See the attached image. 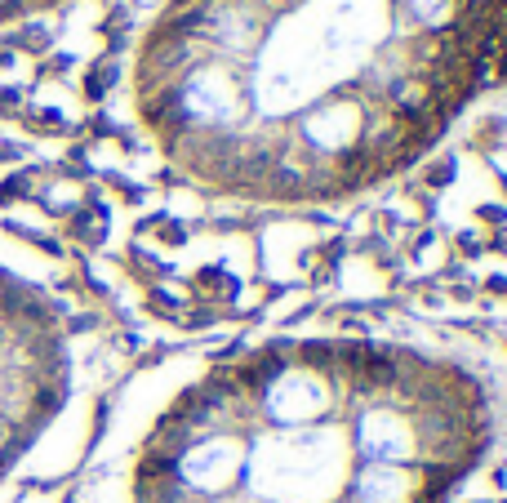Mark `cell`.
Segmentation results:
<instances>
[{
  "instance_id": "cell-1",
  "label": "cell",
  "mask_w": 507,
  "mask_h": 503,
  "mask_svg": "<svg viewBox=\"0 0 507 503\" xmlns=\"http://www.w3.org/2000/svg\"><path fill=\"white\" fill-rule=\"evenodd\" d=\"M441 370L312 347L218 374L151 437L133 503H441L471 459Z\"/></svg>"
},
{
  "instance_id": "cell-2",
  "label": "cell",
  "mask_w": 507,
  "mask_h": 503,
  "mask_svg": "<svg viewBox=\"0 0 507 503\" xmlns=\"http://www.w3.org/2000/svg\"><path fill=\"white\" fill-rule=\"evenodd\" d=\"M80 388V321L27 245L0 237V503L45 472Z\"/></svg>"
},
{
  "instance_id": "cell-3",
  "label": "cell",
  "mask_w": 507,
  "mask_h": 503,
  "mask_svg": "<svg viewBox=\"0 0 507 503\" xmlns=\"http://www.w3.org/2000/svg\"><path fill=\"white\" fill-rule=\"evenodd\" d=\"M40 5H49V0H0V23L18 18V13H27V9H40Z\"/></svg>"
}]
</instances>
